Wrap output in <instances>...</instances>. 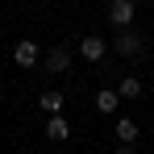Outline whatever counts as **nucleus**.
Wrapping results in <instances>:
<instances>
[{"instance_id": "11", "label": "nucleus", "mask_w": 154, "mask_h": 154, "mask_svg": "<svg viewBox=\"0 0 154 154\" xmlns=\"http://www.w3.org/2000/svg\"><path fill=\"white\" fill-rule=\"evenodd\" d=\"M117 154H133V146H121V150H117Z\"/></svg>"}, {"instance_id": "10", "label": "nucleus", "mask_w": 154, "mask_h": 154, "mask_svg": "<svg viewBox=\"0 0 154 154\" xmlns=\"http://www.w3.org/2000/svg\"><path fill=\"white\" fill-rule=\"evenodd\" d=\"M117 96H121V100H137V96H142V83H137V79H121Z\"/></svg>"}, {"instance_id": "5", "label": "nucleus", "mask_w": 154, "mask_h": 154, "mask_svg": "<svg viewBox=\"0 0 154 154\" xmlns=\"http://www.w3.org/2000/svg\"><path fill=\"white\" fill-rule=\"evenodd\" d=\"M13 58H17V67H33L38 63V42H17V50H13Z\"/></svg>"}, {"instance_id": "2", "label": "nucleus", "mask_w": 154, "mask_h": 154, "mask_svg": "<svg viewBox=\"0 0 154 154\" xmlns=\"http://www.w3.org/2000/svg\"><path fill=\"white\" fill-rule=\"evenodd\" d=\"M104 50H108V46H104V38H100V33H88V38L79 42V54H83L88 63H100Z\"/></svg>"}, {"instance_id": "3", "label": "nucleus", "mask_w": 154, "mask_h": 154, "mask_svg": "<svg viewBox=\"0 0 154 154\" xmlns=\"http://www.w3.org/2000/svg\"><path fill=\"white\" fill-rule=\"evenodd\" d=\"M108 21L117 29H125L129 21H133V4H129V0H112V4H108Z\"/></svg>"}, {"instance_id": "9", "label": "nucleus", "mask_w": 154, "mask_h": 154, "mask_svg": "<svg viewBox=\"0 0 154 154\" xmlns=\"http://www.w3.org/2000/svg\"><path fill=\"white\" fill-rule=\"evenodd\" d=\"M117 137H121V146H133L137 142V125L133 121H117Z\"/></svg>"}, {"instance_id": "8", "label": "nucleus", "mask_w": 154, "mask_h": 154, "mask_svg": "<svg viewBox=\"0 0 154 154\" xmlns=\"http://www.w3.org/2000/svg\"><path fill=\"white\" fill-rule=\"evenodd\" d=\"M42 112H50V117H58V108H63V92H42Z\"/></svg>"}, {"instance_id": "6", "label": "nucleus", "mask_w": 154, "mask_h": 154, "mask_svg": "<svg viewBox=\"0 0 154 154\" xmlns=\"http://www.w3.org/2000/svg\"><path fill=\"white\" fill-rule=\"evenodd\" d=\"M46 137H50V142H67V137H71V125H67L63 117H50V121H46Z\"/></svg>"}, {"instance_id": "1", "label": "nucleus", "mask_w": 154, "mask_h": 154, "mask_svg": "<svg viewBox=\"0 0 154 154\" xmlns=\"http://www.w3.org/2000/svg\"><path fill=\"white\" fill-rule=\"evenodd\" d=\"M112 50L125 54V58H137V54L146 50V38H142V33H121V38L112 42Z\"/></svg>"}, {"instance_id": "4", "label": "nucleus", "mask_w": 154, "mask_h": 154, "mask_svg": "<svg viewBox=\"0 0 154 154\" xmlns=\"http://www.w3.org/2000/svg\"><path fill=\"white\" fill-rule=\"evenodd\" d=\"M71 67V50H63V46H54L50 54H46V71H54V75H63Z\"/></svg>"}, {"instance_id": "7", "label": "nucleus", "mask_w": 154, "mask_h": 154, "mask_svg": "<svg viewBox=\"0 0 154 154\" xmlns=\"http://www.w3.org/2000/svg\"><path fill=\"white\" fill-rule=\"evenodd\" d=\"M117 104H121V96H117L112 88H104V92H96V108H100V112H112Z\"/></svg>"}]
</instances>
